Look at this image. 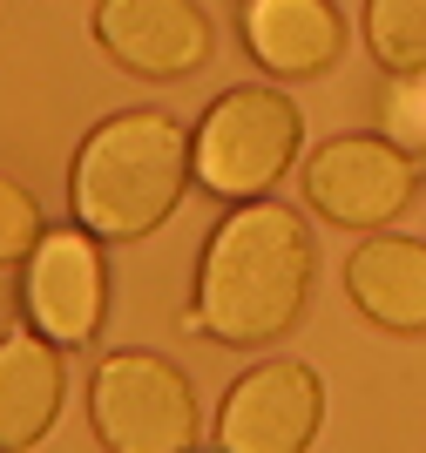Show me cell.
Listing matches in <instances>:
<instances>
[{
    "label": "cell",
    "mask_w": 426,
    "mask_h": 453,
    "mask_svg": "<svg viewBox=\"0 0 426 453\" xmlns=\"http://www.w3.org/2000/svg\"><path fill=\"white\" fill-rule=\"evenodd\" d=\"M89 419L109 453H190L197 393L156 352H109L89 379Z\"/></svg>",
    "instance_id": "cell-4"
},
{
    "label": "cell",
    "mask_w": 426,
    "mask_h": 453,
    "mask_svg": "<svg viewBox=\"0 0 426 453\" xmlns=\"http://www.w3.org/2000/svg\"><path fill=\"white\" fill-rule=\"evenodd\" d=\"M325 419V386L312 365L298 359H271L223 393L217 413V447L223 453H305Z\"/></svg>",
    "instance_id": "cell-6"
},
{
    "label": "cell",
    "mask_w": 426,
    "mask_h": 453,
    "mask_svg": "<svg viewBox=\"0 0 426 453\" xmlns=\"http://www.w3.org/2000/svg\"><path fill=\"white\" fill-rule=\"evenodd\" d=\"M345 291L379 332L420 339L426 332V244L413 237H366L345 257Z\"/></svg>",
    "instance_id": "cell-10"
},
{
    "label": "cell",
    "mask_w": 426,
    "mask_h": 453,
    "mask_svg": "<svg viewBox=\"0 0 426 453\" xmlns=\"http://www.w3.org/2000/svg\"><path fill=\"white\" fill-rule=\"evenodd\" d=\"M366 48L386 75H426V0H366Z\"/></svg>",
    "instance_id": "cell-12"
},
{
    "label": "cell",
    "mask_w": 426,
    "mask_h": 453,
    "mask_svg": "<svg viewBox=\"0 0 426 453\" xmlns=\"http://www.w3.org/2000/svg\"><path fill=\"white\" fill-rule=\"evenodd\" d=\"M61 413V352L41 332L0 339V453H27Z\"/></svg>",
    "instance_id": "cell-11"
},
{
    "label": "cell",
    "mask_w": 426,
    "mask_h": 453,
    "mask_svg": "<svg viewBox=\"0 0 426 453\" xmlns=\"http://www.w3.org/2000/svg\"><path fill=\"white\" fill-rule=\"evenodd\" d=\"M244 48L278 81H312L345 55V20L332 0H244Z\"/></svg>",
    "instance_id": "cell-9"
},
{
    "label": "cell",
    "mask_w": 426,
    "mask_h": 453,
    "mask_svg": "<svg viewBox=\"0 0 426 453\" xmlns=\"http://www.w3.org/2000/svg\"><path fill=\"white\" fill-rule=\"evenodd\" d=\"M20 304L48 345H89L102 332V304H109V278H102V250L89 230H48L27 257L20 278Z\"/></svg>",
    "instance_id": "cell-7"
},
{
    "label": "cell",
    "mask_w": 426,
    "mask_h": 453,
    "mask_svg": "<svg viewBox=\"0 0 426 453\" xmlns=\"http://www.w3.org/2000/svg\"><path fill=\"white\" fill-rule=\"evenodd\" d=\"M305 203L338 230H386L420 189V156L386 135H332L305 163Z\"/></svg>",
    "instance_id": "cell-5"
},
{
    "label": "cell",
    "mask_w": 426,
    "mask_h": 453,
    "mask_svg": "<svg viewBox=\"0 0 426 453\" xmlns=\"http://www.w3.org/2000/svg\"><path fill=\"white\" fill-rule=\"evenodd\" d=\"M41 237H48L41 203L14 183V176H0V271H7V265H27Z\"/></svg>",
    "instance_id": "cell-13"
},
{
    "label": "cell",
    "mask_w": 426,
    "mask_h": 453,
    "mask_svg": "<svg viewBox=\"0 0 426 453\" xmlns=\"http://www.w3.org/2000/svg\"><path fill=\"white\" fill-rule=\"evenodd\" d=\"M190 135L156 109H129L109 115L102 129L74 150V224L89 237H109V244H129V237H149L163 230V217L183 203L190 189Z\"/></svg>",
    "instance_id": "cell-2"
},
{
    "label": "cell",
    "mask_w": 426,
    "mask_h": 453,
    "mask_svg": "<svg viewBox=\"0 0 426 453\" xmlns=\"http://www.w3.org/2000/svg\"><path fill=\"white\" fill-rule=\"evenodd\" d=\"M312 291V244L284 203H237L210 230L197 271V325L217 345H271L284 339Z\"/></svg>",
    "instance_id": "cell-1"
},
{
    "label": "cell",
    "mask_w": 426,
    "mask_h": 453,
    "mask_svg": "<svg viewBox=\"0 0 426 453\" xmlns=\"http://www.w3.org/2000/svg\"><path fill=\"white\" fill-rule=\"evenodd\" d=\"M399 88H392L386 115H392V135H399V150H426V75H392Z\"/></svg>",
    "instance_id": "cell-14"
},
{
    "label": "cell",
    "mask_w": 426,
    "mask_h": 453,
    "mask_svg": "<svg viewBox=\"0 0 426 453\" xmlns=\"http://www.w3.org/2000/svg\"><path fill=\"white\" fill-rule=\"evenodd\" d=\"M197 183L230 203H258L298 156V109L278 88H230L197 122Z\"/></svg>",
    "instance_id": "cell-3"
},
{
    "label": "cell",
    "mask_w": 426,
    "mask_h": 453,
    "mask_svg": "<svg viewBox=\"0 0 426 453\" xmlns=\"http://www.w3.org/2000/svg\"><path fill=\"white\" fill-rule=\"evenodd\" d=\"M95 41L115 68L149 75V81H176L190 68H204L210 20L197 14V0H102L95 7Z\"/></svg>",
    "instance_id": "cell-8"
}]
</instances>
